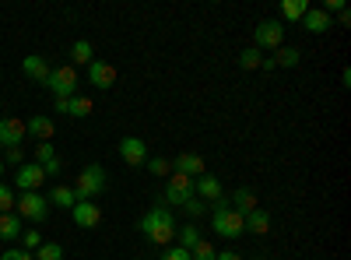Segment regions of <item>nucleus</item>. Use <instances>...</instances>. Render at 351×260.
I'll list each match as a JSON object with an SVG mask.
<instances>
[{
    "mask_svg": "<svg viewBox=\"0 0 351 260\" xmlns=\"http://www.w3.org/2000/svg\"><path fill=\"white\" fill-rule=\"evenodd\" d=\"M137 228H141V236L148 239V243H155V246H172L176 228H180V225H176V218H172V208L155 204L148 215L137 222Z\"/></svg>",
    "mask_w": 351,
    "mask_h": 260,
    "instance_id": "nucleus-1",
    "label": "nucleus"
},
{
    "mask_svg": "<svg viewBox=\"0 0 351 260\" xmlns=\"http://www.w3.org/2000/svg\"><path fill=\"white\" fill-rule=\"evenodd\" d=\"M106 183H109L106 169H102L99 162H92V165H84V169L77 172V183H74L71 190H74L77 200H95V197L106 193Z\"/></svg>",
    "mask_w": 351,
    "mask_h": 260,
    "instance_id": "nucleus-2",
    "label": "nucleus"
},
{
    "mask_svg": "<svg viewBox=\"0 0 351 260\" xmlns=\"http://www.w3.org/2000/svg\"><path fill=\"white\" fill-rule=\"evenodd\" d=\"M211 228H215V233H218L221 239H239V236H246V228H243V215H239V211H232L225 197L218 200L215 211H211Z\"/></svg>",
    "mask_w": 351,
    "mask_h": 260,
    "instance_id": "nucleus-3",
    "label": "nucleus"
},
{
    "mask_svg": "<svg viewBox=\"0 0 351 260\" xmlns=\"http://www.w3.org/2000/svg\"><path fill=\"white\" fill-rule=\"evenodd\" d=\"M14 215H18V218H28V222H36V225H43L46 215H49V200H46L39 190H28V193L14 197Z\"/></svg>",
    "mask_w": 351,
    "mask_h": 260,
    "instance_id": "nucleus-4",
    "label": "nucleus"
},
{
    "mask_svg": "<svg viewBox=\"0 0 351 260\" xmlns=\"http://www.w3.org/2000/svg\"><path fill=\"white\" fill-rule=\"evenodd\" d=\"M46 88L53 99H74L77 95V71L74 67H53L46 78Z\"/></svg>",
    "mask_w": 351,
    "mask_h": 260,
    "instance_id": "nucleus-5",
    "label": "nucleus"
},
{
    "mask_svg": "<svg viewBox=\"0 0 351 260\" xmlns=\"http://www.w3.org/2000/svg\"><path fill=\"white\" fill-rule=\"evenodd\" d=\"M190 197H193V180L183 176V172H172L169 187H165V193H162L158 204H165V208H183Z\"/></svg>",
    "mask_w": 351,
    "mask_h": 260,
    "instance_id": "nucleus-6",
    "label": "nucleus"
},
{
    "mask_svg": "<svg viewBox=\"0 0 351 260\" xmlns=\"http://www.w3.org/2000/svg\"><path fill=\"white\" fill-rule=\"evenodd\" d=\"M281 43H285V25H281V21H271V18H267V21H260V25L253 28V46H256L260 53H263V49L274 53V49H281Z\"/></svg>",
    "mask_w": 351,
    "mask_h": 260,
    "instance_id": "nucleus-7",
    "label": "nucleus"
},
{
    "mask_svg": "<svg viewBox=\"0 0 351 260\" xmlns=\"http://www.w3.org/2000/svg\"><path fill=\"white\" fill-rule=\"evenodd\" d=\"M46 183V172H43V165H36V162H21L18 169H14V187L21 190V193H28V190H39Z\"/></svg>",
    "mask_w": 351,
    "mask_h": 260,
    "instance_id": "nucleus-8",
    "label": "nucleus"
},
{
    "mask_svg": "<svg viewBox=\"0 0 351 260\" xmlns=\"http://www.w3.org/2000/svg\"><path fill=\"white\" fill-rule=\"evenodd\" d=\"M193 197H200L204 204H218V200L225 197L221 180H218V176H211V172H204V176H197V180H193Z\"/></svg>",
    "mask_w": 351,
    "mask_h": 260,
    "instance_id": "nucleus-9",
    "label": "nucleus"
},
{
    "mask_svg": "<svg viewBox=\"0 0 351 260\" xmlns=\"http://www.w3.org/2000/svg\"><path fill=\"white\" fill-rule=\"evenodd\" d=\"M120 158L127 162V165H144L148 162V141H141V137H123L120 141Z\"/></svg>",
    "mask_w": 351,
    "mask_h": 260,
    "instance_id": "nucleus-10",
    "label": "nucleus"
},
{
    "mask_svg": "<svg viewBox=\"0 0 351 260\" xmlns=\"http://www.w3.org/2000/svg\"><path fill=\"white\" fill-rule=\"evenodd\" d=\"M71 215H74L77 228H95L102 222V208L95 204V200H77V204L71 208Z\"/></svg>",
    "mask_w": 351,
    "mask_h": 260,
    "instance_id": "nucleus-11",
    "label": "nucleus"
},
{
    "mask_svg": "<svg viewBox=\"0 0 351 260\" xmlns=\"http://www.w3.org/2000/svg\"><path fill=\"white\" fill-rule=\"evenodd\" d=\"M88 81H92L99 92H109L116 84V67L106 64V60H92V64H88Z\"/></svg>",
    "mask_w": 351,
    "mask_h": 260,
    "instance_id": "nucleus-12",
    "label": "nucleus"
},
{
    "mask_svg": "<svg viewBox=\"0 0 351 260\" xmlns=\"http://www.w3.org/2000/svg\"><path fill=\"white\" fill-rule=\"evenodd\" d=\"M25 123L14 120V117H4L0 120V148H21V137H25Z\"/></svg>",
    "mask_w": 351,
    "mask_h": 260,
    "instance_id": "nucleus-13",
    "label": "nucleus"
},
{
    "mask_svg": "<svg viewBox=\"0 0 351 260\" xmlns=\"http://www.w3.org/2000/svg\"><path fill=\"white\" fill-rule=\"evenodd\" d=\"M302 28H306V32H313V36H324V32H330V28H334V18L327 11H319V8H309L302 14Z\"/></svg>",
    "mask_w": 351,
    "mask_h": 260,
    "instance_id": "nucleus-14",
    "label": "nucleus"
},
{
    "mask_svg": "<svg viewBox=\"0 0 351 260\" xmlns=\"http://www.w3.org/2000/svg\"><path fill=\"white\" fill-rule=\"evenodd\" d=\"M172 172H183V176L197 180V176H204V172H208V165H204V158H200V155H193V152H183L180 158L172 162Z\"/></svg>",
    "mask_w": 351,
    "mask_h": 260,
    "instance_id": "nucleus-15",
    "label": "nucleus"
},
{
    "mask_svg": "<svg viewBox=\"0 0 351 260\" xmlns=\"http://www.w3.org/2000/svg\"><path fill=\"white\" fill-rule=\"evenodd\" d=\"M243 228H246L250 236H267L271 233V215L263 211V208H256V211L243 215Z\"/></svg>",
    "mask_w": 351,
    "mask_h": 260,
    "instance_id": "nucleus-16",
    "label": "nucleus"
},
{
    "mask_svg": "<svg viewBox=\"0 0 351 260\" xmlns=\"http://www.w3.org/2000/svg\"><path fill=\"white\" fill-rule=\"evenodd\" d=\"M228 208H232V211H239V215H250V211H256V193H253L250 187H239L236 193H232Z\"/></svg>",
    "mask_w": 351,
    "mask_h": 260,
    "instance_id": "nucleus-17",
    "label": "nucleus"
},
{
    "mask_svg": "<svg viewBox=\"0 0 351 260\" xmlns=\"http://www.w3.org/2000/svg\"><path fill=\"white\" fill-rule=\"evenodd\" d=\"M21 71L32 78V81H39V84H46V78H49V64L43 60V56H25V60H21Z\"/></svg>",
    "mask_w": 351,
    "mask_h": 260,
    "instance_id": "nucleus-18",
    "label": "nucleus"
},
{
    "mask_svg": "<svg viewBox=\"0 0 351 260\" xmlns=\"http://www.w3.org/2000/svg\"><path fill=\"white\" fill-rule=\"evenodd\" d=\"M25 130L32 134V137H39V141H49V137L56 134V127H53V120H49V117H32V120L25 123Z\"/></svg>",
    "mask_w": 351,
    "mask_h": 260,
    "instance_id": "nucleus-19",
    "label": "nucleus"
},
{
    "mask_svg": "<svg viewBox=\"0 0 351 260\" xmlns=\"http://www.w3.org/2000/svg\"><path fill=\"white\" fill-rule=\"evenodd\" d=\"M46 200H49L53 208H67V211L77 204V197H74V190H71V187H53Z\"/></svg>",
    "mask_w": 351,
    "mask_h": 260,
    "instance_id": "nucleus-20",
    "label": "nucleus"
},
{
    "mask_svg": "<svg viewBox=\"0 0 351 260\" xmlns=\"http://www.w3.org/2000/svg\"><path fill=\"white\" fill-rule=\"evenodd\" d=\"M0 239H21V218L14 211L0 215Z\"/></svg>",
    "mask_w": 351,
    "mask_h": 260,
    "instance_id": "nucleus-21",
    "label": "nucleus"
},
{
    "mask_svg": "<svg viewBox=\"0 0 351 260\" xmlns=\"http://www.w3.org/2000/svg\"><path fill=\"white\" fill-rule=\"evenodd\" d=\"M92 99L88 95H74L71 102H67V117H77V120H84V117H92Z\"/></svg>",
    "mask_w": 351,
    "mask_h": 260,
    "instance_id": "nucleus-22",
    "label": "nucleus"
},
{
    "mask_svg": "<svg viewBox=\"0 0 351 260\" xmlns=\"http://www.w3.org/2000/svg\"><path fill=\"white\" fill-rule=\"evenodd\" d=\"M306 11H309L306 0H281V14H285V21H302Z\"/></svg>",
    "mask_w": 351,
    "mask_h": 260,
    "instance_id": "nucleus-23",
    "label": "nucleus"
},
{
    "mask_svg": "<svg viewBox=\"0 0 351 260\" xmlns=\"http://www.w3.org/2000/svg\"><path fill=\"white\" fill-rule=\"evenodd\" d=\"M176 239H180L183 250H193L200 243V228L197 225H180V228H176Z\"/></svg>",
    "mask_w": 351,
    "mask_h": 260,
    "instance_id": "nucleus-24",
    "label": "nucleus"
},
{
    "mask_svg": "<svg viewBox=\"0 0 351 260\" xmlns=\"http://www.w3.org/2000/svg\"><path fill=\"white\" fill-rule=\"evenodd\" d=\"M274 60H278V67H299L302 53L295 46H281V49H274Z\"/></svg>",
    "mask_w": 351,
    "mask_h": 260,
    "instance_id": "nucleus-25",
    "label": "nucleus"
},
{
    "mask_svg": "<svg viewBox=\"0 0 351 260\" xmlns=\"http://www.w3.org/2000/svg\"><path fill=\"white\" fill-rule=\"evenodd\" d=\"M71 60H74V64H84V67L92 64V60H95V56H92V43H88V39H77V43L71 46Z\"/></svg>",
    "mask_w": 351,
    "mask_h": 260,
    "instance_id": "nucleus-26",
    "label": "nucleus"
},
{
    "mask_svg": "<svg viewBox=\"0 0 351 260\" xmlns=\"http://www.w3.org/2000/svg\"><path fill=\"white\" fill-rule=\"evenodd\" d=\"M260 60H263V53H260L256 46H250V49H243V53H239V67H243V71H256V67H260Z\"/></svg>",
    "mask_w": 351,
    "mask_h": 260,
    "instance_id": "nucleus-27",
    "label": "nucleus"
},
{
    "mask_svg": "<svg viewBox=\"0 0 351 260\" xmlns=\"http://www.w3.org/2000/svg\"><path fill=\"white\" fill-rule=\"evenodd\" d=\"M43 243H46V239H43L39 228H28V233H21V250H28V253H36Z\"/></svg>",
    "mask_w": 351,
    "mask_h": 260,
    "instance_id": "nucleus-28",
    "label": "nucleus"
},
{
    "mask_svg": "<svg viewBox=\"0 0 351 260\" xmlns=\"http://www.w3.org/2000/svg\"><path fill=\"white\" fill-rule=\"evenodd\" d=\"M36 260H64V246L60 243H43L36 250Z\"/></svg>",
    "mask_w": 351,
    "mask_h": 260,
    "instance_id": "nucleus-29",
    "label": "nucleus"
},
{
    "mask_svg": "<svg viewBox=\"0 0 351 260\" xmlns=\"http://www.w3.org/2000/svg\"><path fill=\"white\" fill-rule=\"evenodd\" d=\"M144 165H148V172H152V176H172V162L169 158H148V162H144Z\"/></svg>",
    "mask_w": 351,
    "mask_h": 260,
    "instance_id": "nucleus-30",
    "label": "nucleus"
},
{
    "mask_svg": "<svg viewBox=\"0 0 351 260\" xmlns=\"http://www.w3.org/2000/svg\"><path fill=\"white\" fill-rule=\"evenodd\" d=\"M215 257H218V250H215L208 239H200V243L190 250V260H215Z\"/></svg>",
    "mask_w": 351,
    "mask_h": 260,
    "instance_id": "nucleus-31",
    "label": "nucleus"
},
{
    "mask_svg": "<svg viewBox=\"0 0 351 260\" xmlns=\"http://www.w3.org/2000/svg\"><path fill=\"white\" fill-rule=\"evenodd\" d=\"M53 158H56L53 141H39V144H36V165H49Z\"/></svg>",
    "mask_w": 351,
    "mask_h": 260,
    "instance_id": "nucleus-32",
    "label": "nucleus"
},
{
    "mask_svg": "<svg viewBox=\"0 0 351 260\" xmlns=\"http://www.w3.org/2000/svg\"><path fill=\"white\" fill-rule=\"evenodd\" d=\"M8 211H14V190L0 183V215H8Z\"/></svg>",
    "mask_w": 351,
    "mask_h": 260,
    "instance_id": "nucleus-33",
    "label": "nucleus"
},
{
    "mask_svg": "<svg viewBox=\"0 0 351 260\" xmlns=\"http://www.w3.org/2000/svg\"><path fill=\"white\" fill-rule=\"evenodd\" d=\"M183 211H186L190 218H200L204 211H208V204H204V200H200V197H190V200H186V204H183Z\"/></svg>",
    "mask_w": 351,
    "mask_h": 260,
    "instance_id": "nucleus-34",
    "label": "nucleus"
},
{
    "mask_svg": "<svg viewBox=\"0 0 351 260\" xmlns=\"http://www.w3.org/2000/svg\"><path fill=\"white\" fill-rule=\"evenodd\" d=\"M162 260H190V250H183V246H165Z\"/></svg>",
    "mask_w": 351,
    "mask_h": 260,
    "instance_id": "nucleus-35",
    "label": "nucleus"
},
{
    "mask_svg": "<svg viewBox=\"0 0 351 260\" xmlns=\"http://www.w3.org/2000/svg\"><path fill=\"white\" fill-rule=\"evenodd\" d=\"M0 260H36V253H28V250H4Z\"/></svg>",
    "mask_w": 351,
    "mask_h": 260,
    "instance_id": "nucleus-36",
    "label": "nucleus"
},
{
    "mask_svg": "<svg viewBox=\"0 0 351 260\" xmlns=\"http://www.w3.org/2000/svg\"><path fill=\"white\" fill-rule=\"evenodd\" d=\"M43 172H46V176H60V172H64V162H60V158H53L49 165H43Z\"/></svg>",
    "mask_w": 351,
    "mask_h": 260,
    "instance_id": "nucleus-37",
    "label": "nucleus"
},
{
    "mask_svg": "<svg viewBox=\"0 0 351 260\" xmlns=\"http://www.w3.org/2000/svg\"><path fill=\"white\" fill-rule=\"evenodd\" d=\"M8 162H11V165H21V162H25V152H21V148H8Z\"/></svg>",
    "mask_w": 351,
    "mask_h": 260,
    "instance_id": "nucleus-38",
    "label": "nucleus"
},
{
    "mask_svg": "<svg viewBox=\"0 0 351 260\" xmlns=\"http://www.w3.org/2000/svg\"><path fill=\"white\" fill-rule=\"evenodd\" d=\"M274 67H278V60H274V56H263V60H260V71H267V74H271Z\"/></svg>",
    "mask_w": 351,
    "mask_h": 260,
    "instance_id": "nucleus-39",
    "label": "nucleus"
},
{
    "mask_svg": "<svg viewBox=\"0 0 351 260\" xmlns=\"http://www.w3.org/2000/svg\"><path fill=\"white\" fill-rule=\"evenodd\" d=\"M215 260H243V257H239V253H236V250H221V253H218V257H215Z\"/></svg>",
    "mask_w": 351,
    "mask_h": 260,
    "instance_id": "nucleus-40",
    "label": "nucleus"
},
{
    "mask_svg": "<svg viewBox=\"0 0 351 260\" xmlns=\"http://www.w3.org/2000/svg\"><path fill=\"white\" fill-rule=\"evenodd\" d=\"M337 25H351V11H348V8L337 11Z\"/></svg>",
    "mask_w": 351,
    "mask_h": 260,
    "instance_id": "nucleus-41",
    "label": "nucleus"
},
{
    "mask_svg": "<svg viewBox=\"0 0 351 260\" xmlns=\"http://www.w3.org/2000/svg\"><path fill=\"white\" fill-rule=\"evenodd\" d=\"M67 102H71V99H53V109H56V113H67Z\"/></svg>",
    "mask_w": 351,
    "mask_h": 260,
    "instance_id": "nucleus-42",
    "label": "nucleus"
},
{
    "mask_svg": "<svg viewBox=\"0 0 351 260\" xmlns=\"http://www.w3.org/2000/svg\"><path fill=\"white\" fill-rule=\"evenodd\" d=\"M0 176H4V162H0Z\"/></svg>",
    "mask_w": 351,
    "mask_h": 260,
    "instance_id": "nucleus-43",
    "label": "nucleus"
},
{
    "mask_svg": "<svg viewBox=\"0 0 351 260\" xmlns=\"http://www.w3.org/2000/svg\"><path fill=\"white\" fill-rule=\"evenodd\" d=\"M137 260H141V257H137Z\"/></svg>",
    "mask_w": 351,
    "mask_h": 260,
    "instance_id": "nucleus-44",
    "label": "nucleus"
}]
</instances>
